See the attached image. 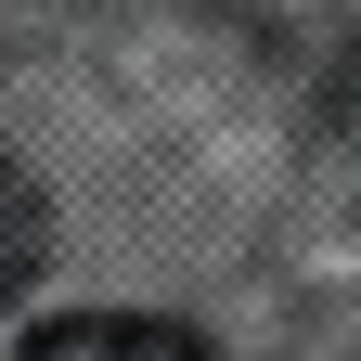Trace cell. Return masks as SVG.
Here are the masks:
<instances>
[{"instance_id":"obj_1","label":"cell","mask_w":361,"mask_h":361,"mask_svg":"<svg viewBox=\"0 0 361 361\" xmlns=\"http://www.w3.org/2000/svg\"><path fill=\"white\" fill-rule=\"evenodd\" d=\"M26 361H207L194 323H155V310H65V323H39Z\"/></svg>"},{"instance_id":"obj_2","label":"cell","mask_w":361,"mask_h":361,"mask_svg":"<svg viewBox=\"0 0 361 361\" xmlns=\"http://www.w3.org/2000/svg\"><path fill=\"white\" fill-rule=\"evenodd\" d=\"M39 245H52V233H39V194H26L13 168H0V297H13L26 271H39Z\"/></svg>"}]
</instances>
